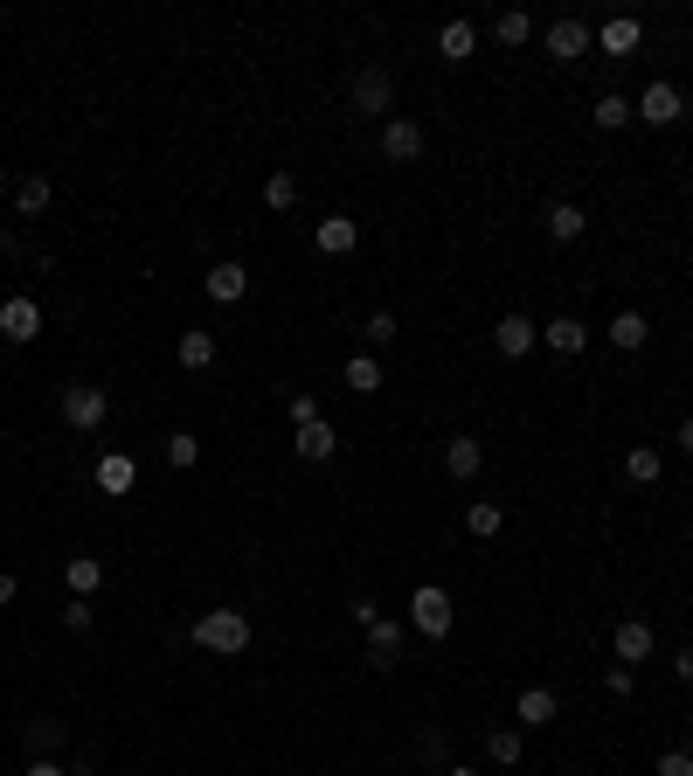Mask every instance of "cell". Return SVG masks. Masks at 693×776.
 <instances>
[{
    "mask_svg": "<svg viewBox=\"0 0 693 776\" xmlns=\"http://www.w3.org/2000/svg\"><path fill=\"white\" fill-rule=\"evenodd\" d=\"M195 644H201V652L237 659V652H250V617L243 610H201L195 617Z\"/></svg>",
    "mask_w": 693,
    "mask_h": 776,
    "instance_id": "cell-1",
    "label": "cell"
},
{
    "mask_svg": "<svg viewBox=\"0 0 693 776\" xmlns=\"http://www.w3.org/2000/svg\"><path fill=\"white\" fill-rule=\"evenodd\" d=\"M409 625H417L423 638H451V625H458V604H451V589L423 583L417 597H409Z\"/></svg>",
    "mask_w": 693,
    "mask_h": 776,
    "instance_id": "cell-2",
    "label": "cell"
},
{
    "mask_svg": "<svg viewBox=\"0 0 693 776\" xmlns=\"http://www.w3.org/2000/svg\"><path fill=\"white\" fill-rule=\"evenodd\" d=\"M347 105L361 112V118H389V112H396V76H389V70H361V76L347 84Z\"/></svg>",
    "mask_w": 693,
    "mask_h": 776,
    "instance_id": "cell-3",
    "label": "cell"
},
{
    "mask_svg": "<svg viewBox=\"0 0 693 776\" xmlns=\"http://www.w3.org/2000/svg\"><path fill=\"white\" fill-rule=\"evenodd\" d=\"M105 417H112V396H105V388H91V381H70V388H63V423H70V430H97Z\"/></svg>",
    "mask_w": 693,
    "mask_h": 776,
    "instance_id": "cell-4",
    "label": "cell"
},
{
    "mask_svg": "<svg viewBox=\"0 0 693 776\" xmlns=\"http://www.w3.org/2000/svg\"><path fill=\"white\" fill-rule=\"evenodd\" d=\"M0 333H8L14 347H29L35 333H42V305L29 292H14V298H0Z\"/></svg>",
    "mask_w": 693,
    "mask_h": 776,
    "instance_id": "cell-5",
    "label": "cell"
},
{
    "mask_svg": "<svg viewBox=\"0 0 693 776\" xmlns=\"http://www.w3.org/2000/svg\"><path fill=\"white\" fill-rule=\"evenodd\" d=\"M645 125H680L686 118V97H680V84H645V97L631 105Z\"/></svg>",
    "mask_w": 693,
    "mask_h": 776,
    "instance_id": "cell-6",
    "label": "cell"
},
{
    "mask_svg": "<svg viewBox=\"0 0 693 776\" xmlns=\"http://www.w3.org/2000/svg\"><path fill=\"white\" fill-rule=\"evenodd\" d=\"M133 485H139V458H133V451H105V458H97V493L125 500Z\"/></svg>",
    "mask_w": 693,
    "mask_h": 776,
    "instance_id": "cell-7",
    "label": "cell"
},
{
    "mask_svg": "<svg viewBox=\"0 0 693 776\" xmlns=\"http://www.w3.org/2000/svg\"><path fill=\"white\" fill-rule=\"evenodd\" d=\"M610 652H618V665H645L652 659V625L645 617H624V625L610 631Z\"/></svg>",
    "mask_w": 693,
    "mask_h": 776,
    "instance_id": "cell-8",
    "label": "cell"
},
{
    "mask_svg": "<svg viewBox=\"0 0 693 776\" xmlns=\"http://www.w3.org/2000/svg\"><path fill=\"white\" fill-rule=\"evenodd\" d=\"M542 42H548V56H555V63H582L597 35H589L582 21H548V35H542Z\"/></svg>",
    "mask_w": 693,
    "mask_h": 776,
    "instance_id": "cell-9",
    "label": "cell"
},
{
    "mask_svg": "<svg viewBox=\"0 0 693 776\" xmlns=\"http://www.w3.org/2000/svg\"><path fill=\"white\" fill-rule=\"evenodd\" d=\"M493 347H500V354H506V360H521V354H527V347H542V326H534V319H527V313H506V319H500V326H493Z\"/></svg>",
    "mask_w": 693,
    "mask_h": 776,
    "instance_id": "cell-10",
    "label": "cell"
},
{
    "mask_svg": "<svg viewBox=\"0 0 693 776\" xmlns=\"http://www.w3.org/2000/svg\"><path fill=\"white\" fill-rule=\"evenodd\" d=\"M201 292H209L216 305H237V298H250V271H243V264H209Z\"/></svg>",
    "mask_w": 693,
    "mask_h": 776,
    "instance_id": "cell-11",
    "label": "cell"
},
{
    "mask_svg": "<svg viewBox=\"0 0 693 776\" xmlns=\"http://www.w3.org/2000/svg\"><path fill=\"white\" fill-rule=\"evenodd\" d=\"M381 153L409 167V160L423 153V125H417V118H389V125H381Z\"/></svg>",
    "mask_w": 693,
    "mask_h": 776,
    "instance_id": "cell-12",
    "label": "cell"
},
{
    "mask_svg": "<svg viewBox=\"0 0 693 776\" xmlns=\"http://www.w3.org/2000/svg\"><path fill=\"white\" fill-rule=\"evenodd\" d=\"M313 243H319L326 256H347L354 243H361V222H354V216H326V222L313 229Z\"/></svg>",
    "mask_w": 693,
    "mask_h": 776,
    "instance_id": "cell-13",
    "label": "cell"
},
{
    "mask_svg": "<svg viewBox=\"0 0 693 776\" xmlns=\"http://www.w3.org/2000/svg\"><path fill=\"white\" fill-rule=\"evenodd\" d=\"M603 340L618 347V354H638V347L652 340V319H645V313H618V319L603 326Z\"/></svg>",
    "mask_w": 693,
    "mask_h": 776,
    "instance_id": "cell-14",
    "label": "cell"
},
{
    "mask_svg": "<svg viewBox=\"0 0 693 776\" xmlns=\"http://www.w3.org/2000/svg\"><path fill=\"white\" fill-rule=\"evenodd\" d=\"M333 444H340V437H333V423H298V430H292V451H298L305 464H326Z\"/></svg>",
    "mask_w": 693,
    "mask_h": 776,
    "instance_id": "cell-15",
    "label": "cell"
},
{
    "mask_svg": "<svg viewBox=\"0 0 693 776\" xmlns=\"http://www.w3.org/2000/svg\"><path fill=\"white\" fill-rule=\"evenodd\" d=\"M542 347H555V354H582V347H589V326H582L576 313H561V319L542 326Z\"/></svg>",
    "mask_w": 693,
    "mask_h": 776,
    "instance_id": "cell-16",
    "label": "cell"
},
{
    "mask_svg": "<svg viewBox=\"0 0 693 776\" xmlns=\"http://www.w3.org/2000/svg\"><path fill=\"white\" fill-rule=\"evenodd\" d=\"M638 42H645V29H638L631 14H618V21H603V29H597V49H603V56H631Z\"/></svg>",
    "mask_w": 693,
    "mask_h": 776,
    "instance_id": "cell-17",
    "label": "cell"
},
{
    "mask_svg": "<svg viewBox=\"0 0 693 776\" xmlns=\"http://www.w3.org/2000/svg\"><path fill=\"white\" fill-rule=\"evenodd\" d=\"M396 659H402V625H389V617H381V625H368V665L389 672Z\"/></svg>",
    "mask_w": 693,
    "mask_h": 776,
    "instance_id": "cell-18",
    "label": "cell"
},
{
    "mask_svg": "<svg viewBox=\"0 0 693 776\" xmlns=\"http://www.w3.org/2000/svg\"><path fill=\"white\" fill-rule=\"evenodd\" d=\"M63 583H70V597H97V583H105V562L97 555H70V568H63Z\"/></svg>",
    "mask_w": 693,
    "mask_h": 776,
    "instance_id": "cell-19",
    "label": "cell"
},
{
    "mask_svg": "<svg viewBox=\"0 0 693 776\" xmlns=\"http://www.w3.org/2000/svg\"><path fill=\"white\" fill-rule=\"evenodd\" d=\"M181 368H188V375H209V368H216V333H201V326L181 333Z\"/></svg>",
    "mask_w": 693,
    "mask_h": 776,
    "instance_id": "cell-20",
    "label": "cell"
},
{
    "mask_svg": "<svg viewBox=\"0 0 693 776\" xmlns=\"http://www.w3.org/2000/svg\"><path fill=\"white\" fill-rule=\"evenodd\" d=\"M513 714H521V728H548V721L561 714V701H555L548 686H527V693H521V707H513Z\"/></svg>",
    "mask_w": 693,
    "mask_h": 776,
    "instance_id": "cell-21",
    "label": "cell"
},
{
    "mask_svg": "<svg viewBox=\"0 0 693 776\" xmlns=\"http://www.w3.org/2000/svg\"><path fill=\"white\" fill-rule=\"evenodd\" d=\"M472 49H479V29H472V21H444V29H438V56H444V63H465Z\"/></svg>",
    "mask_w": 693,
    "mask_h": 776,
    "instance_id": "cell-22",
    "label": "cell"
},
{
    "mask_svg": "<svg viewBox=\"0 0 693 776\" xmlns=\"http://www.w3.org/2000/svg\"><path fill=\"white\" fill-rule=\"evenodd\" d=\"M479 464H485L479 437H451V444H444V472L451 479H479Z\"/></svg>",
    "mask_w": 693,
    "mask_h": 776,
    "instance_id": "cell-23",
    "label": "cell"
},
{
    "mask_svg": "<svg viewBox=\"0 0 693 776\" xmlns=\"http://www.w3.org/2000/svg\"><path fill=\"white\" fill-rule=\"evenodd\" d=\"M659 472H665V458H659L652 444H631V451H624V479H631V485H659Z\"/></svg>",
    "mask_w": 693,
    "mask_h": 776,
    "instance_id": "cell-24",
    "label": "cell"
},
{
    "mask_svg": "<svg viewBox=\"0 0 693 776\" xmlns=\"http://www.w3.org/2000/svg\"><path fill=\"white\" fill-rule=\"evenodd\" d=\"M582 229H589V216L576 209V201H555V209H548V237H555V243H576Z\"/></svg>",
    "mask_w": 693,
    "mask_h": 776,
    "instance_id": "cell-25",
    "label": "cell"
},
{
    "mask_svg": "<svg viewBox=\"0 0 693 776\" xmlns=\"http://www.w3.org/2000/svg\"><path fill=\"white\" fill-rule=\"evenodd\" d=\"M49 195H56V188H49L42 174H21V180H14V209H21V216H42Z\"/></svg>",
    "mask_w": 693,
    "mask_h": 776,
    "instance_id": "cell-26",
    "label": "cell"
},
{
    "mask_svg": "<svg viewBox=\"0 0 693 776\" xmlns=\"http://www.w3.org/2000/svg\"><path fill=\"white\" fill-rule=\"evenodd\" d=\"M347 388H354V396H375V388H381V360L375 354H347Z\"/></svg>",
    "mask_w": 693,
    "mask_h": 776,
    "instance_id": "cell-27",
    "label": "cell"
},
{
    "mask_svg": "<svg viewBox=\"0 0 693 776\" xmlns=\"http://www.w3.org/2000/svg\"><path fill=\"white\" fill-rule=\"evenodd\" d=\"M521 748H527L521 728H493V735H485V756H493V763H521Z\"/></svg>",
    "mask_w": 693,
    "mask_h": 776,
    "instance_id": "cell-28",
    "label": "cell"
},
{
    "mask_svg": "<svg viewBox=\"0 0 693 776\" xmlns=\"http://www.w3.org/2000/svg\"><path fill=\"white\" fill-rule=\"evenodd\" d=\"M493 35H500V42H506V49H521V42H527V35H534V21H527V14H521V8H506V14H493Z\"/></svg>",
    "mask_w": 693,
    "mask_h": 776,
    "instance_id": "cell-29",
    "label": "cell"
},
{
    "mask_svg": "<svg viewBox=\"0 0 693 776\" xmlns=\"http://www.w3.org/2000/svg\"><path fill=\"white\" fill-rule=\"evenodd\" d=\"M195 458H201V437H195V430H174V437H167V464H174V472H188Z\"/></svg>",
    "mask_w": 693,
    "mask_h": 776,
    "instance_id": "cell-30",
    "label": "cell"
},
{
    "mask_svg": "<svg viewBox=\"0 0 693 776\" xmlns=\"http://www.w3.org/2000/svg\"><path fill=\"white\" fill-rule=\"evenodd\" d=\"M361 340H368V347H396V340H402V326H396V313H368V326H361Z\"/></svg>",
    "mask_w": 693,
    "mask_h": 776,
    "instance_id": "cell-31",
    "label": "cell"
},
{
    "mask_svg": "<svg viewBox=\"0 0 693 776\" xmlns=\"http://www.w3.org/2000/svg\"><path fill=\"white\" fill-rule=\"evenodd\" d=\"M465 527H472L479 541H485V534H500V527H506V506H493V500H479V506L465 513Z\"/></svg>",
    "mask_w": 693,
    "mask_h": 776,
    "instance_id": "cell-32",
    "label": "cell"
},
{
    "mask_svg": "<svg viewBox=\"0 0 693 776\" xmlns=\"http://www.w3.org/2000/svg\"><path fill=\"white\" fill-rule=\"evenodd\" d=\"M264 201H271V209H292V201H298V174L277 167V174L264 180Z\"/></svg>",
    "mask_w": 693,
    "mask_h": 776,
    "instance_id": "cell-33",
    "label": "cell"
},
{
    "mask_svg": "<svg viewBox=\"0 0 693 776\" xmlns=\"http://www.w3.org/2000/svg\"><path fill=\"white\" fill-rule=\"evenodd\" d=\"M589 118H597L603 133H618V125H624V118H638V112L624 105V97H597V112H589Z\"/></svg>",
    "mask_w": 693,
    "mask_h": 776,
    "instance_id": "cell-34",
    "label": "cell"
},
{
    "mask_svg": "<svg viewBox=\"0 0 693 776\" xmlns=\"http://www.w3.org/2000/svg\"><path fill=\"white\" fill-rule=\"evenodd\" d=\"M659 776H693V748H665V756H659Z\"/></svg>",
    "mask_w": 693,
    "mask_h": 776,
    "instance_id": "cell-35",
    "label": "cell"
},
{
    "mask_svg": "<svg viewBox=\"0 0 693 776\" xmlns=\"http://www.w3.org/2000/svg\"><path fill=\"white\" fill-rule=\"evenodd\" d=\"M63 625H70V631H91V625H97V610H91V604H84V597H76V604H70V610H63Z\"/></svg>",
    "mask_w": 693,
    "mask_h": 776,
    "instance_id": "cell-36",
    "label": "cell"
},
{
    "mask_svg": "<svg viewBox=\"0 0 693 776\" xmlns=\"http://www.w3.org/2000/svg\"><path fill=\"white\" fill-rule=\"evenodd\" d=\"M603 686H610V693H624V701H631V686H638V680H631V665H610V672H603Z\"/></svg>",
    "mask_w": 693,
    "mask_h": 776,
    "instance_id": "cell-37",
    "label": "cell"
},
{
    "mask_svg": "<svg viewBox=\"0 0 693 776\" xmlns=\"http://www.w3.org/2000/svg\"><path fill=\"white\" fill-rule=\"evenodd\" d=\"M298 423H319V402H313V396H292V430H298Z\"/></svg>",
    "mask_w": 693,
    "mask_h": 776,
    "instance_id": "cell-38",
    "label": "cell"
},
{
    "mask_svg": "<svg viewBox=\"0 0 693 776\" xmlns=\"http://www.w3.org/2000/svg\"><path fill=\"white\" fill-rule=\"evenodd\" d=\"M354 625H361V631L381 625V604H375V597H354Z\"/></svg>",
    "mask_w": 693,
    "mask_h": 776,
    "instance_id": "cell-39",
    "label": "cell"
},
{
    "mask_svg": "<svg viewBox=\"0 0 693 776\" xmlns=\"http://www.w3.org/2000/svg\"><path fill=\"white\" fill-rule=\"evenodd\" d=\"M29 776H70V763H29Z\"/></svg>",
    "mask_w": 693,
    "mask_h": 776,
    "instance_id": "cell-40",
    "label": "cell"
},
{
    "mask_svg": "<svg viewBox=\"0 0 693 776\" xmlns=\"http://www.w3.org/2000/svg\"><path fill=\"white\" fill-rule=\"evenodd\" d=\"M673 672H680V680H693V644H686V652L673 659Z\"/></svg>",
    "mask_w": 693,
    "mask_h": 776,
    "instance_id": "cell-41",
    "label": "cell"
},
{
    "mask_svg": "<svg viewBox=\"0 0 693 776\" xmlns=\"http://www.w3.org/2000/svg\"><path fill=\"white\" fill-rule=\"evenodd\" d=\"M0 604H14V576H8V568H0Z\"/></svg>",
    "mask_w": 693,
    "mask_h": 776,
    "instance_id": "cell-42",
    "label": "cell"
},
{
    "mask_svg": "<svg viewBox=\"0 0 693 776\" xmlns=\"http://www.w3.org/2000/svg\"><path fill=\"white\" fill-rule=\"evenodd\" d=\"M680 451H686V458H693V417H686V423H680Z\"/></svg>",
    "mask_w": 693,
    "mask_h": 776,
    "instance_id": "cell-43",
    "label": "cell"
},
{
    "mask_svg": "<svg viewBox=\"0 0 693 776\" xmlns=\"http://www.w3.org/2000/svg\"><path fill=\"white\" fill-rule=\"evenodd\" d=\"M70 776H97V763H70Z\"/></svg>",
    "mask_w": 693,
    "mask_h": 776,
    "instance_id": "cell-44",
    "label": "cell"
},
{
    "mask_svg": "<svg viewBox=\"0 0 693 776\" xmlns=\"http://www.w3.org/2000/svg\"><path fill=\"white\" fill-rule=\"evenodd\" d=\"M444 776H479V769H465V763H458V769H444Z\"/></svg>",
    "mask_w": 693,
    "mask_h": 776,
    "instance_id": "cell-45",
    "label": "cell"
},
{
    "mask_svg": "<svg viewBox=\"0 0 693 776\" xmlns=\"http://www.w3.org/2000/svg\"><path fill=\"white\" fill-rule=\"evenodd\" d=\"M8 188H14V180H8V167H0V195H8Z\"/></svg>",
    "mask_w": 693,
    "mask_h": 776,
    "instance_id": "cell-46",
    "label": "cell"
}]
</instances>
